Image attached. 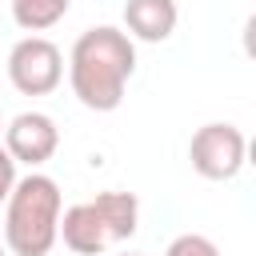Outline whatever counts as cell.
<instances>
[{
  "mask_svg": "<svg viewBox=\"0 0 256 256\" xmlns=\"http://www.w3.org/2000/svg\"><path fill=\"white\" fill-rule=\"evenodd\" d=\"M132 72H136V44L128 40V32L112 24L80 32L68 52V84L88 112H116Z\"/></svg>",
  "mask_w": 256,
  "mask_h": 256,
  "instance_id": "1",
  "label": "cell"
},
{
  "mask_svg": "<svg viewBox=\"0 0 256 256\" xmlns=\"http://www.w3.org/2000/svg\"><path fill=\"white\" fill-rule=\"evenodd\" d=\"M64 196L44 172H28L4 200V248L8 256H48L56 244Z\"/></svg>",
  "mask_w": 256,
  "mask_h": 256,
  "instance_id": "2",
  "label": "cell"
},
{
  "mask_svg": "<svg viewBox=\"0 0 256 256\" xmlns=\"http://www.w3.org/2000/svg\"><path fill=\"white\" fill-rule=\"evenodd\" d=\"M140 228V200L136 192H100L60 212L56 240H64L76 256H104L108 248L132 240Z\"/></svg>",
  "mask_w": 256,
  "mask_h": 256,
  "instance_id": "3",
  "label": "cell"
},
{
  "mask_svg": "<svg viewBox=\"0 0 256 256\" xmlns=\"http://www.w3.org/2000/svg\"><path fill=\"white\" fill-rule=\"evenodd\" d=\"M244 156H248V140L228 120H212V124L196 128L188 140V160H192L196 176H204V180H232L244 168Z\"/></svg>",
  "mask_w": 256,
  "mask_h": 256,
  "instance_id": "4",
  "label": "cell"
},
{
  "mask_svg": "<svg viewBox=\"0 0 256 256\" xmlns=\"http://www.w3.org/2000/svg\"><path fill=\"white\" fill-rule=\"evenodd\" d=\"M8 80L24 96H48L64 80V52L48 36H24L8 52Z\"/></svg>",
  "mask_w": 256,
  "mask_h": 256,
  "instance_id": "5",
  "label": "cell"
},
{
  "mask_svg": "<svg viewBox=\"0 0 256 256\" xmlns=\"http://www.w3.org/2000/svg\"><path fill=\"white\" fill-rule=\"evenodd\" d=\"M60 148V128L48 112H20L4 124V152L16 164H28L32 172L48 164Z\"/></svg>",
  "mask_w": 256,
  "mask_h": 256,
  "instance_id": "6",
  "label": "cell"
},
{
  "mask_svg": "<svg viewBox=\"0 0 256 256\" xmlns=\"http://www.w3.org/2000/svg\"><path fill=\"white\" fill-rule=\"evenodd\" d=\"M176 0H128L124 4V28L128 40H144V44H164L176 32Z\"/></svg>",
  "mask_w": 256,
  "mask_h": 256,
  "instance_id": "7",
  "label": "cell"
},
{
  "mask_svg": "<svg viewBox=\"0 0 256 256\" xmlns=\"http://www.w3.org/2000/svg\"><path fill=\"white\" fill-rule=\"evenodd\" d=\"M68 8H72V0H12V20L28 36H40L52 24H60L68 16Z\"/></svg>",
  "mask_w": 256,
  "mask_h": 256,
  "instance_id": "8",
  "label": "cell"
},
{
  "mask_svg": "<svg viewBox=\"0 0 256 256\" xmlns=\"http://www.w3.org/2000/svg\"><path fill=\"white\" fill-rule=\"evenodd\" d=\"M164 256H220V248H216L208 236H200V232H180V236L164 248Z\"/></svg>",
  "mask_w": 256,
  "mask_h": 256,
  "instance_id": "9",
  "label": "cell"
},
{
  "mask_svg": "<svg viewBox=\"0 0 256 256\" xmlns=\"http://www.w3.org/2000/svg\"><path fill=\"white\" fill-rule=\"evenodd\" d=\"M16 180H20V176H16V160H12V156L4 152V144H0V204L8 200V192L16 188Z\"/></svg>",
  "mask_w": 256,
  "mask_h": 256,
  "instance_id": "10",
  "label": "cell"
},
{
  "mask_svg": "<svg viewBox=\"0 0 256 256\" xmlns=\"http://www.w3.org/2000/svg\"><path fill=\"white\" fill-rule=\"evenodd\" d=\"M0 256H8V248H4V240H0Z\"/></svg>",
  "mask_w": 256,
  "mask_h": 256,
  "instance_id": "11",
  "label": "cell"
},
{
  "mask_svg": "<svg viewBox=\"0 0 256 256\" xmlns=\"http://www.w3.org/2000/svg\"><path fill=\"white\" fill-rule=\"evenodd\" d=\"M120 256H144V252H120Z\"/></svg>",
  "mask_w": 256,
  "mask_h": 256,
  "instance_id": "12",
  "label": "cell"
},
{
  "mask_svg": "<svg viewBox=\"0 0 256 256\" xmlns=\"http://www.w3.org/2000/svg\"><path fill=\"white\" fill-rule=\"evenodd\" d=\"M0 128H4V120H0Z\"/></svg>",
  "mask_w": 256,
  "mask_h": 256,
  "instance_id": "13",
  "label": "cell"
}]
</instances>
